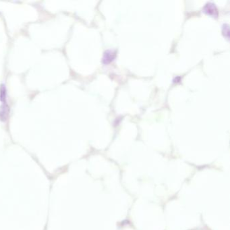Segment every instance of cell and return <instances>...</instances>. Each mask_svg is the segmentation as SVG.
Returning <instances> with one entry per match:
<instances>
[{
  "label": "cell",
  "mask_w": 230,
  "mask_h": 230,
  "mask_svg": "<svg viewBox=\"0 0 230 230\" xmlns=\"http://www.w3.org/2000/svg\"><path fill=\"white\" fill-rule=\"evenodd\" d=\"M203 12L209 15L210 16L213 17V18H217L219 15L217 8L215 4L212 3V2H209V3L205 4V6L203 8Z\"/></svg>",
  "instance_id": "cell-1"
},
{
  "label": "cell",
  "mask_w": 230,
  "mask_h": 230,
  "mask_svg": "<svg viewBox=\"0 0 230 230\" xmlns=\"http://www.w3.org/2000/svg\"><path fill=\"white\" fill-rule=\"evenodd\" d=\"M116 57V52L114 50H107L104 53L102 62L104 64H109L114 60Z\"/></svg>",
  "instance_id": "cell-2"
},
{
  "label": "cell",
  "mask_w": 230,
  "mask_h": 230,
  "mask_svg": "<svg viewBox=\"0 0 230 230\" xmlns=\"http://www.w3.org/2000/svg\"><path fill=\"white\" fill-rule=\"evenodd\" d=\"M9 116V107L6 102L2 103V105L0 107V120L1 121H6Z\"/></svg>",
  "instance_id": "cell-3"
},
{
  "label": "cell",
  "mask_w": 230,
  "mask_h": 230,
  "mask_svg": "<svg viewBox=\"0 0 230 230\" xmlns=\"http://www.w3.org/2000/svg\"><path fill=\"white\" fill-rule=\"evenodd\" d=\"M6 97H7V93H6V88L4 84H2L0 87V101L2 103L6 102Z\"/></svg>",
  "instance_id": "cell-4"
},
{
  "label": "cell",
  "mask_w": 230,
  "mask_h": 230,
  "mask_svg": "<svg viewBox=\"0 0 230 230\" xmlns=\"http://www.w3.org/2000/svg\"><path fill=\"white\" fill-rule=\"evenodd\" d=\"M222 32H223V36H224L227 40H229V25H227V24H225V25H223Z\"/></svg>",
  "instance_id": "cell-5"
},
{
  "label": "cell",
  "mask_w": 230,
  "mask_h": 230,
  "mask_svg": "<svg viewBox=\"0 0 230 230\" xmlns=\"http://www.w3.org/2000/svg\"><path fill=\"white\" fill-rule=\"evenodd\" d=\"M180 81H181V77L180 76L175 77V79L173 80V82H175V83H178Z\"/></svg>",
  "instance_id": "cell-6"
}]
</instances>
